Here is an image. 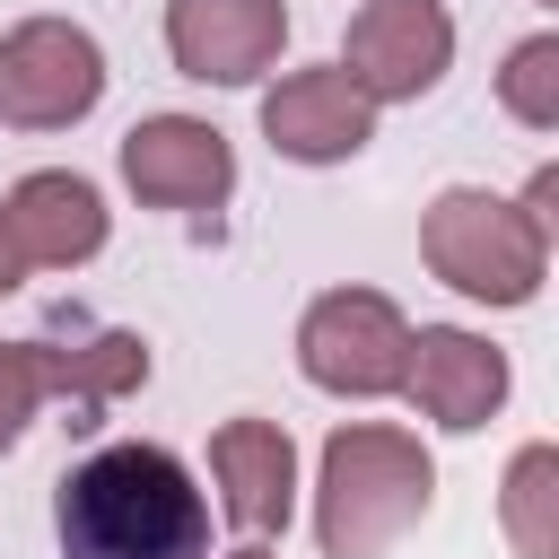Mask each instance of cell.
<instances>
[{
    "label": "cell",
    "instance_id": "cell-1",
    "mask_svg": "<svg viewBox=\"0 0 559 559\" xmlns=\"http://www.w3.org/2000/svg\"><path fill=\"white\" fill-rule=\"evenodd\" d=\"M61 550L70 559H201L210 507L166 445H105L61 480Z\"/></svg>",
    "mask_w": 559,
    "mask_h": 559
},
{
    "label": "cell",
    "instance_id": "cell-2",
    "mask_svg": "<svg viewBox=\"0 0 559 559\" xmlns=\"http://www.w3.org/2000/svg\"><path fill=\"white\" fill-rule=\"evenodd\" d=\"M323 480H332V498H323V542H332L341 559H367V550H376L402 515H419V498H428L419 445H402V437H384V428L341 437L332 463H323Z\"/></svg>",
    "mask_w": 559,
    "mask_h": 559
},
{
    "label": "cell",
    "instance_id": "cell-3",
    "mask_svg": "<svg viewBox=\"0 0 559 559\" xmlns=\"http://www.w3.org/2000/svg\"><path fill=\"white\" fill-rule=\"evenodd\" d=\"M428 253L454 288L472 297H524L533 271H542V236L524 218H507V201H480V192H445L437 218H428Z\"/></svg>",
    "mask_w": 559,
    "mask_h": 559
},
{
    "label": "cell",
    "instance_id": "cell-4",
    "mask_svg": "<svg viewBox=\"0 0 559 559\" xmlns=\"http://www.w3.org/2000/svg\"><path fill=\"white\" fill-rule=\"evenodd\" d=\"M96 87H105V70L79 26H17L0 52V114H17V122H70L96 105Z\"/></svg>",
    "mask_w": 559,
    "mask_h": 559
},
{
    "label": "cell",
    "instance_id": "cell-5",
    "mask_svg": "<svg viewBox=\"0 0 559 559\" xmlns=\"http://www.w3.org/2000/svg\"><path fill=\"white\" fill-rule=\"evenodd\" d=\"M402 323L384 297H323L306 323V367L314 384H349V393H384L402 376Z\"/></svg>",
    "mask_w": 559,
    "mask_h": 559
},
{
    "label": "cell",
    "instance_id": "cell-6",
    "mask_svg": "<svg viewBox=\"0 0 559 559\" xmlns=\"http://www.w3.org/2000/svg\"><path fill=\"white\" fill-rule=\"evenodd\" d=\"M445 17L437 0H376L358 26H349V79L376 87V96H411L445 70Z\"/></svg>",
    "mask_w": 559,
    "mask_h": 559
},
{
    "label": "cell",
    "instance_id": "cell-7",
    "mask_svg": "<svg viewBox=\"0 0 559 559\" xmlns=\"http://www.w3.org/2000/svg\"><path fill=\"white\" fill-rule=\"evenodd\" d=\"M175 52L192 79H253L280 52L271 0H175Z\"/></svg>",
    "mask_w": 559,
    "mask_h": 559
},
{
    "label": "cell",
    "instance_id": "cell-8",
    "mask_svg": "<svg viewBox=\"0 0 559 559\" xmlns=\"http://www.w3.org/2000/svg\"><path fill=\"white\" fill-rule=\"evenodd\" d=\"M262 122L288 157H341V148L367 140V87L349 70H314V79H288L262 105Z\"/></svg>",
    "mask_w": 559,
    "mask_h": 559
},
{
    "label": "cell",
    "instance_id": "cell-9",
    "mask_svg": "<svg viewBox=\"0 0 559 559\" xmlns=\"http://www.w3.org/2000/svg\"><path fill=\"white\" fill-rule=\"evenodd\" d=\"M0 236H9L17 262H70V253H96L105 210H96V192H87L79 175H35V183H17V201L0 210Z\"/></svg>",
    "mask_w": 559,
    "mask_h": 559
},
{
    "label": "cell",
    "instance_id": "cell-10",
    "mask_svg": "<svg viewBox=\"0 0 559 559\" xmlns=\"http://www.w3.org/2000/svg\"><path fill=\"white\" fill-rule=\"evenodd\" d=\"M122 166H131V183H140L148 201H166V210H192V201H218V192H227V148H218V131H201V122H148V131H131Z\"/></svg>",
    "mask_w": 559,
    "mask_h": 559
},
{
    "label": "cell",
    "instance_id": "cell-11",
    "mask_svg": "<svg viewBox=\"0 0 559 559\" xmlns=\"http://www.w3.org/2000/svg\"><path fill=\"white\" fill-rule=\"evenodd\" d=\"M419 349V367H411V393L445 419V428H472V419H489V402L507 393V367H498V349H480V341H463V332H419L411 341Z\"/></svg>",
    "mask_w": 559,
    "mask_h": 559
},
{
    "label": "cell",
    "instance_id": "cell-12",
    "mask_svg": "<svg viewBox=\"0 0 559 559\" xmlns=\"http://www.w3.org/2000/svg\"><path fill=\"white\" fill-rule=\"evenodd\" d=\"M218 480H227L236 524L271 533V524L288 515V437L262 428V419H236V428L218 437Z\"/></svg>",
    "mask_w": 559,
    "mask_h": 559
},
{
    "label": "cell",
    "instance_id": "cell-13",
    "mask_svg": "<svg viewBox=\"0 0 559 559\" xmlns=\"http://www.w3.org/2000/svg\"><path fill=\"white\" fill-rule=\"evenodd\" d=\"M35 384H44V367H35L26 349H0V445H9L17 419L35 411Z\"/></svg>",
    "mask_w": 559,
    "mask_h": 559
},
{
    "label": "cell",
    "instance_id": "cell-14",
    "mask_svg": "<svg viewBox=\"0 0 559 559\" xmlns=\"http://www.w3.org/2000/svg\"><path fill=\"white\" fill-rule=\"evenodd\" d=\"M507 96H515V114L550 122V44H524V52H515V79H507Z\"/></svg>",
    "mask_w": 559,
    "mask_h": 559
},
{
    "label": "cell",
    "instance_id": "cell-15",
    "mask_svg": "<svg viewBox=\"0 0 559 559\" xmlns=\"http://www.w3.org/2000/svg\"><path fill=\"white\" fill-rule=\"evenodd\" d=\"M9 280H17V253H9V236H0V288H9Z\"/></svg>",
    "mask_w": 559,
    "mask_h": 559
}]
</instances>
